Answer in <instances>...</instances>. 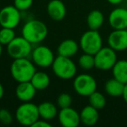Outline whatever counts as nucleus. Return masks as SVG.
<instances>
[{"instance_id": "a211bd4d", "label": "nucleus", "mask_w": 127, "mask_h": 127, "mask_svg": "<svg viewBox=\"0 0 127 127\" xmlns=\"http://www.w3.org/2000/svg\"><path fill=\"white\" fill-rule=\"evenodd\" d=\"M113 78L123 84H127V60H118L111 69Z\"/></svg>"}, {"instance_id": "c85d7f7f", "label": "nucleus", "mask_w": 127, "mask_h": 127, "mask_svg": "<svg viewBox=\"0 0 127 127\" xmlns=\"http://www.w3.org/2000/svg\"><path fill=\"white\" fill-rule=\"evenodd\" d=\"M32 127H51V125L47 121L42 118V120L37 119L35 123L32 125Z\"/></svg>"}, {"instance_id": "39448f33", "label": "nucleus", "mask_w": 127, "mask_h": 127, "mask_svg": "<svg viewBox=\"0 0 127 127\" xmlns=\"http://www.w3.org/2000/svg\"><path fill=\"white\" fill-rule=\"evenodd\" d=\"M79 46L85 53L95 55L103 47L100 33L96 30H89L80 37Z\"/></svg>"}, {"instance_id": "c756f323", "label": "nucleus", "mask_w": 127, "mask_h": 127, "mask_svg": "<svg viewBox=\"0 0 127 127\" xmlns=\"http://www.w3.org/2000/svg\"><path fill=\"white\" fill-rule=\"evenodd\" d=\"M122 97H123L125 102L127 104V84H125V88H124V92H123Z\"/></svg>"}, {"instance_id": "2f4dec72", "label": "nucleus", "mask_w": 127, "mask_h": 127, "mask_svg": "<svg viewBox=\"0 0 127 127\" xmlns=\"http://www.w3.org/2000/svg\"><path fill=\"white\" fill-rule=\"evenodd\" d=\"M4 86L1 83H0V100L2 99V97H4Z\"/></svg>"}, {"instance_id": "aec40b11", "label": "nucleus", "mask_w": 127, "mask_h": 127, "mask_svg": "<svg viewBox=\"0 0 127 127\" xmlns=\"http://www.w3.org/2000/svg\"><path fill=\"white\" fill-rule=\"evenodd\" d=\"M37 107L40 118L47 121L53 119L58 113L55 104L51 102H43Z\"/></svg>"}, {"instance_id": "473e14b6", "label": "nucleus", "mask_w": 127, "mask_h": 127, "mask_svg": "<svg viewBox=\"0 0 127 127\" xmlns=\"http://www.w3.org/2000/svg\"><path fill=\"white\" fill-rule=\"evenodd\" d=\"M2 53H3V45L0 44V58H1V56H2Z\"/></svg>"}, {"instance_id": "2eb2a0df", "label": "nucleus", "mask_w": 127, "mask_h": 127, "mask_svg": "<svg viewBox=\"0 0 127 127\" xmlns=\"http://www.w3.org/2000/svg\"><path fill=\"white\" fill-rule=\"evenodd\" d=\"M47 13L51 19L60 21L66 16V7L61 0H51L47 4Z\"/></svg>"}, {"instance_id": "bb28decb", "label": "nucleus", "mask_w": 127, "mask_h": 127, "mask_svg": "<svg viewBox=\"0 0 127 127\" xmlns=\"http://www.w3.org/2000/svg\"><path fill=\"white\" fill-rule=\"evenodd\" d=\"M33 0H14V6L20 11H27L32 5Z\"/></svg>"}, {"instance_id": "20e7f679", "label": "nucleus", "mask_w": 127, "mask_h": 127, "mask_svg": "<svg viewBox=\"0 0 127 127\" xmlns=\"http://www.w3.org/2000/svg\"><path fill=\"white\" fill-rule=\"evenodd\" d=\"M16 119L24 126H32L34 123L39 119L38 107L35 104L30 102H23L18 107L15 113Z\"/></svg>"}, {"instance_id": "6ab92c4d", "label": "nucleus", "mask_w": 127, "mask_h": 127, "mask_svg": "<svg viewBox=\"0 0 127 127\" xmlns=\"http://www.w3.org/2000/svg\"><path fill=\"white\" fill-rule=\"evenodd\" d=\"M125 84L118 81L116 78L109 79L104 85L105 92L111 97H120L123 95Z\"/></svg>"}, {"instance_id": "f3484780", "label": "nucleus", "mask_w": 127, "mask_h": 127, "mask_svg": "<svg viewBox=\"0 0 127 127\" xmlns=\"http://www.w3.org/2000/svg\"><path fill=\"white\" fill-rule=\"evenodd\" d=\"M79 49V44L73 39H66L62 41L58 47V54L64 57L74 56Z\"/></svg>"}, {"instance_id": "7c9ffc66", "label": "nucleus", "mask_w": 127, "mask_h": 127, "mask_svg": "<svg viewBox=\"0 0 127 127\" xmlns=\"http://www.w3.org/2000/svg\"><path fill=\"white\" fill-rule=\"evenodd\" d=\"M124 0H107V2L110 3L111 4H113V5H117V4H119L123 2Z\"/></svg>"}, {"instance_id": "6e6552de", "label": "nucleus", "mask_w": 127, "mask_h": 127, "mask_svg": "<svg viewBox=\"0 0 127 127\" xmlns=\"http://www.w3.org/2000/svg\"><path fill=\"white\" fill-rule=\"evenodd\" d=\"M73 88L80 96L89 97L97 91V82L95 78L89 74H80L74 78Z\"/></svg>"}, {"instance_id": "f03ea898", "label": "nucleus", "mask_w": 127, "mask_h": 127, "mask_svg": "<svg viewBox=\"0 0 127 127\" xmlns=\"http://www.w3.org/2000/svg\"><path fill=\"white\" fill-rule=\"evenodd\" d=\"M48 35V28L44 22L37 19L27 21L22 28V36L32 44L44 41Z\"/></svg>"}, {"instance_id": "412c9836", "label": "nucleus", "mask_w": 127, "mask_h": 127, "mask_svg": "<svg viewBox=\"0 0 127 127\" xmlns=\"http://www.w3.org/2000/svg\"><path fill=\"white\" fill-rule=\"evenodd\" d=\"M104 21V14L100 11L93 10L88 14L86 18V23L90 30L97 31L103 25Z\"/></svg>"}, {"instance_id": "cd10ccee", "label": "nucleus", "mask_w": 127, "mask_h": 127, "mask_svg": "<svg viewBox=\"0 0 127 127\" xmlns=\"http://www.w3.org/2000/svg\"><path fill=\"white\" fill-rule=\"evenodd\" d=\"M13 117L11 111L6 109L0 110V122L3 125H10L12 122Z\"/></svg>"}, {"instance_id": "9d476101", "label": "nucleus", "mask_w": 127, "mask_h": 127, "mask_svg": "<svg viewBox=\"0 0 127 127\" xmlns=\"http://www.w3.org/2000/svg\"><path fill=\"white\" fill-rule=\"evenodd\" d=\"M32 57L33 63L41 68H48L51 66L55 59L52 51L44 45L37 46L35 49L32 50Z\"/></svg>"}, {"instance_id": "1a4fd4ad", "label": "nucleus", "mask_w": 127, "mask_h": 127, "mask_svg": "<svg viewBox=\"0 0 127 127\" xmlns=\"http://www.w3.org/2000/svg\"><path fill=\"white\" fill-rule=\"evenodd\" d=\"M21 20V11L14 5H8L0 10V25L7 28H16Z\"/></svg>"}, {"instance_id": "9b49d317", "label": "nucleus", "mask_w": 127, "mask_h": 127, "mask_svg": "<svg viewBox=\"0 0 127 127\" xmlns=\"http://www.w3.org/2000/svg\"><path fill=\"white\" fill-rule=\"evenodd\" d=\"M58 118L60 125L64 127H77L81 123L79 113L71 106L60 110Z\"/></svg>"}, {"instance_id": "dca6fc26", "label": "nucleus", "mask_w": 127, "mask_h": 127, "mask_svg": "<svg viewBox=\"0 0 127 127\" xmlns=\"http://www.w3.org/2000/svg\"><path fill=\"white\" fill-rule=\"evenodd\" d=\"M80 115V121L85 125L92 126L94 125L97 122L99 118L98 110L94 108L91 104L86 105L81 110L79 113Z\"/></svg>"}, {"instance_id": "0eeeda50", "label": "nucleus", "mask_w": 127, "mask_h": 127, "mask_svg": "<svg viewBox=\"0 0 127 127\" xmlns=\"http://www.w3.org/2000/svg\"><path fill=\"white\" fill-rule=\"evenodd\" d=\"M95 67L101 71H109L111 70L116 64L117 54L116 51L111 49L110 46L102 47L95 55Z\"/></svg>"}, {"instance_id": "4468645a", "label": "nucleus", "mask_w": 127, "mask_h": 127, "mask_svg": "<svg viewBox=\"0 0 127 127\" xmlns=\"http://www.w3.org/2000/svg\"><path fill=\"white\" fill-rule=\"evenodd\" d=\"M37 89L33 86L31 81L18 83L16 88V97L22 102H30L34 98Z\"/></svg>"}, {"instance_id": "7ed1b4c3", "label": "nucleus", "mask_w": 127, "mask_h": 127, "mask_svg": "<svg viewBox=\"0 0 127 127\" xmlns=\"http://www.w3.org/2000/svg\"><path fill=\"white\" fill-rule=\"evenodd\" d=\"M52 71L58 78L68 80L76 76L77 66L71 58L58 55L51 64Z\"/></svg>"}, {"instance_id": "a878e982", "label": "nucleus", "mask_w": 127, "mask_h": 127, "mask_svg": "<svg viewBox=\"0 0 127 127\" xmlns=\"http://www.w3.org/2000/svg\"><path fill=\"white\" fill-rule=\"evenodd\" d=\"M71 103H72L71 96L70 95V94L66 93V92L61 93L58 97V98H57V105H58L60 109L70 107V106L71 105Z\"/></svg>"}, {"instance_id": "5701e85b", "label": "nucleus", "mask_w": 127, "mask_h": 127, "mask_svg": "<svg viewBox=\"0 0 127 127\" xmlns=\"http://www.w3.org/2000/svg\"><path fill=\"white\" fill-rule=\"evenodd\" d=\"M89 103L94 108L97 110H101L105 106L106 99L101 92L95 91L93 93H92L89 96Z\"/></svg>"}, {"instance_id": "393cba45", "label": "nucleus", "mask_w": 127, "mask_h": 127, "mask_svg": "<svg viewBox=\"0 0 127 127\" xmlns=\"http://www.w3.org/2000/svg\"><path fill=\"white\" fill-rule=\"evenodd\" d=\"M15 37L16 33L14 29L7 27H2V29H0V44L2 45L7 46Z\"/></svg>"}, {"instance_id": "423d86ee", "label": "nucleus", "mask_w": 127, "mask_h": 127, "mask_svg": "<svg viewBox=\"0 0 127 127\" xmlns=\"http://www.w3.org/2000/svg\"><path fill=\"white\" fill-rule=\"evenodd\" d=\"M32 44L22 37H16L7 45V52L13 59L28 58L32 51Z\"/></svg>"}, {"instance_id": "4be33fe9", "label": "nucleus", "mask_w": 127, "mask_h": 127, "mask_svg": "<svg viewBox=\"0 0 127 127\" xmlns=\"http://www.w3.org/2000/svg\"><path fill=\"white\" fill-rule=\"evenodd\" d=\"M31 83L37 89V91L44 90L50 85V77L44 71H36L31 79Z\"/></svg>"}, {"instance_id": "f8f14e48", "label": "nucleus", "mask_w": 127, "mask_h": 127, "mask_svg": "<svg viewBox=\"0 0 127 127\" xmlns=\"http://www.w3.org/2000/svg\"><path fill=\"white\" fill-rule=\"evenodd\" d=\"M108 45L116 51L127 50V30H114L110 33L107 39Z\"/></svg>"}, {"instance_id": "b1692460", "label": "nucleus", "mask_w": 127, "mask_h": 127, "mask_svg": "<svg viewBox=\"0 0 127 127\" xmlns=\"http://www.w3.org/2000/svg\"><path fill=\"white\" fill-rule=\"evenodd\" d=\"M78 64H79L80 68L85 70V71L92 69L93 67H95L94 55L89 54V53H84L78 58Z\"/></svg>"}, {"instance_id": "ddd939ff", "label": "nucleus", "mask_w": 127, "mask_h": 127, "mask_svg": "<svg viewBox=\"0 0 127 127\" xmlns=\"http://www.w3.org/2000/svg\"><path fill=\"white\" fill-rule=\"evenodd\" d=\"M109 24L114 30L127 29V9L117 8L109 15Z\"/></svg>"}, {"instance_id": "f257e3e1", "label": "nucleus", "mask_w": 127, "mask_h": 127, "mask_svg": "<svg viewBox=\"0 0 127 127\" xmlns=\"http://www.w3.org/2000/svg\"><path fill=\"white\" fill-rule=\"evenodd\" d=\"M34 63L28 58H22L14 59L11 65V77L18 83L31 81L36 72Z\"/></svg>"}]
</instances>
